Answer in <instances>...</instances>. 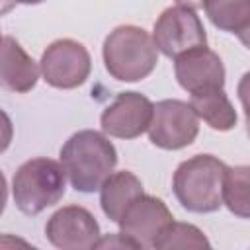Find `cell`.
Instances as JSON below:
<instances>
[{
	"mask_svg": "<svg viewBox=\"0 0 250 250\" xmlns=\"http://www.w3.org/2000/svg\"><path fill=\"white\" fill-rule=\"evenodd\" d=\"M61 164L74 189L90 193L104 186L117 164L115 146L98 131H78L61 148Z\"/></svg>",
	"mask_w": 250,
	"mask_h": 250,
	"instance_id": "1",
	"label": "cell"
},
{
	"mask_svg": "<svg viewBox=\"0 0 250 250\" xmlns=\"http://www.w3.org/2000/svg\"><path fill=\"white\" fill-rule=\"evenodd\" d=\"M227 166L211 154H197L174 172V193L182 207L193 213H211L223 205Z\"/></svg>",
	"mask_w": 250,
	"mask_h": 250,
	"instance_id": "2",
	"label": "cell"
},
{
	"mask_svg": "<svg viewBox=\"0 0 250 250\" xmlns=\"http://www.w3.org/2000/svg\"><path fill=\"white\" fill-rule=\"evenodd\" d=\"M104 62L113 78L135 82L152 72L158 62V49L145 29L121 25L105 37Z\"/></svg>",
	"mask_w": 250,
	"mask_h": 250,
	"instance_id": "3",
	"label": "cell"
},
{
	"mask_svg": "<svg viewBox=\"0 0 250 250\" xmlns=\"http://www.w3.org/2000/svg\"><path fill=\"white\" fill-rule=\"evenodd\" d=\"M66 189V172L62 164L51 158H31L23 162L12 184L18 209L25 215H37L59 203Z\"/></svg>",
	"mask_w": 250,
	"mask_h": 250,
	"instance_id": "4",
	"label": "cell"
},
{
	"mask_svg": "<svg viewBox=\"0 0 250 250\" xmlns=\"http://www.w3.org/2000/svg\"><path fill=\"white\" fill-rule=\"evenodd\" d=\"M154 45L166 57H180L191 49L205 47L207 37L195 10L188 6H174L162 12L154 23Z\"/></svg>",
	"mask_w": 250,
	"mask_h": 250,
	"instance_id": "5",
	"label": "cell"
},
{
	"mask_svg": "<svg viewBox=\"0 0 250 250\" xmlns=\"http://www.w3.org/2000/svg\"><path fill=\"white\" fill-rule=\"evenodd\" d=\"M197 113L191 104L180 100H162L154 105V117L148 127L152 145L176 150L188 146L197 137Z\"/></svg>",
	"mask_w": 250,
	"mask_h": 250,
	"instance_id": "6",
	"label": "cell"
},
{
	"mask_svg": "<svg viewBox=\"0 0 250 250\" xmlns=\"http://www.w3.org/2000/svg\"><path fill=\"white\" fill-rule=\"evenodd\" d=\"M41 72L55 88H76L90 74V55L72 39H59L41 57Z\"/></svg>",
	"mask_w": 250,
	"mask_h": 250,
	"instance_id": "7",
	"label": "cell"
},
{
	"mask_svg": "<svg viewBox=\"0 0 250 250\" xmlns=\"http://www.w3.org/2000/svg\"><path fill=\"white\" fill-rule=\"evenodd\" d=\"M47 238L62 250H86L96 248L100 240V227L96 219L76 205L59 209L45 227Z\"/></svg>",
	"mask_w": 250,
	"mask_h": 250,
	"instance_id": "8",
	"label": "cell"
},
{
	"mask_svg": "<svg viewBox=\"0 0 250 250\" xmlns=\"http://www.w3.org/2000/svg\"><path fill=\"white\" fill-rule=\"evenodd\" d=\"M154 117V105L137 92L119 94L102 113V129L119 139H135L148 131Z\"/></svg>",
	"mask_w": 250,
	"mask_h": 250,
	"instance_id": "9",
	"label": "cell"
},
{
	"mask_svg": "<svg viewBox=\"0 0 250 250\" xmlns=\"http://www.w3.org/2000/svg\"><path fill=\"white\" fill-rule=\"evenodd\" d=\"M172 219H174L172 213L160 199L141 193L123 211L119 219V227L123 234L133 238L143 248V246H154L156 236L164 230V227L172 223Z\"/></svg>",
	"mask_w": 250,
	"mask_h": 250,
	"instance_id": "10",
	"label": "cell"
},
{
	"mask_svg": "<svg viewBox=\"0 0 250 250\" xmlns=\"http://www.w3.org/2000/svg\"><path fill=\"white\" fill-rule=\"evenodd\" d=\"M174 66L180 86L189 94L223 88L225 84V66L219 55L207 47H197L176 57Z\"/></svg>",
	"mask_w": 250,
	"mask_h": 250,
	"instance_id": "11",
	"label": "cell"
},
{
	"mask_svg": "<svg viewBox=\"0 0 250 250\" xmlns=\"http://www.w3.org/2000/svg\"><path fill=\"white\" fill-rule=\"evenodd\" d=\"M39 76V68L35 61L20 47V43L4 35L2 39V62H0V78L2 84L12 92H29Z\"/></svg>",
	"mask_w": 250,
	"mask_h": 250,
	"instance_id": "12",
	"label": "cell"
},
{
	"mask_svg": "<svg viewBox=\"0 0 250 250\" xmlns=\"http://www.w3.org/2000/svg\"><path fill=\"white\" fill-rule=\"evenodd\" d=\"M100 191H102L100 193V203H102L104 213L111 221L119 223V219H121L123 211L129 207V203L143 193V184L135 174L123 170V172L111 174L104 182Z\"/></svg>",
	"mask_w": 250,
	"mask_h": 250,
	"instance_id": "13",
	"label": "cell"
},
{
	"mask_svg": "<svg viewBox=\"0 0 250 250\" xmlns=\"http://www.w3.org/2000/svg\"><path fill=\"white\" fill-rule=\"evenodd\" d=\"M191 107L209 127L217 131H229L236 123V111L225 96L223 88L191 94Z\"/></svg>",
	"mask_w": 250,
	"mask_h": 250,
	"instance_id": "14",
	"label": "cell"
},
{
	"mask_svg": "<svg viewBox=\"0 0 250 250\" xmlns=\"http://www.w3.org/2000/svg\"><path fill=\"white\" fill-rule=\"evenodd\" d=\"M205 14L223 31L240 33L250 21V0H205Z\"/></svg>",
	"mask_w": 250,
	"mask_h": 250,
	"instance_id": "15",
	"label": "cell"
},
{
	"mask_svg": "<svg viewBox=\"0 0 250 250\" xmlns=\"http://www.w3.org/2000/svg\"><path fill=\"white\" fill-rule=\"evenodd\" d=\"M223 203L236 217L250 219V166L227 168L223 182Z\"/></svg>",
	"mask_w": 250,
	"mask_h": 250,
	"instance_id": "16",
	"label": "cell"
},
{
	"mask_svg": "<svg viewBox=\"0 0 250 250\" xmlns=\"http://www.w3.org/2000/svg\"><path fill=\"white\" fill-rule=\"evenodd\" d=\"M152 248H209V240L197 227L172 221L156 236Z\"/></svg>",
	"mask_w": 250,
	"mask_h": 250,
	"instance_id": "17",
	"label": "cell"
},
{
	"mask_svg": "<svg viewBox=\"0 0 250 250\" xmlns=\"http://www.w3.org/2000/svg\"><path fill=\"white\" fill-rule=\"evenodd\" d=\"M238 98H240V104L244 107L246 127H248L250 125V72H246L238 82Z\"/></svg>",
	"mask_w": 250,
	"mask_h": 250,
	"instance_id": "18",
	"label": "cell"
},
{
	"mask_svg": "<svg viewBox=\"0 0 250 250\" xmlns=\"http://www.w3.org/2000/svg\"><path fill=\"white\" fill-rule=\"evenodd\" d=\"M236 35H238V39H240V41L250 49V21H248V25H246L240 33H236Z\"/></svg>",
	"mask_w": 250,
	"mask_h": 250,
	"instance_id": "19",
	"label": "cell"
},
{
	"mask_svg": "<svg viewBox=\"0 0 250 250\" xmlns=\"http://www.w3.org/2000/svg\"><path fill=\"white\" fill-rule=\"evenodd\" d=\"M180 6H188V8H191V10H195V8H199V6H203V2L205 0H176Z\"/></svg>",
	"mask_w": 250,
	"mask_h": 250,
	"instance_id": "20",
	"label": "cell"
},
{
	"mask_svg": "<svg viewBox=\"0 0 250 250\" xmlns=\"http://www.w3.org/2000/svg\"><path fill=\"white\" fill-rule=\"evenodd\" d=\"M14 2H21V4H37V2H43V0H4V6H2V12H8L10 6Z\"/></svg>",
	"mask_w": 250,
	"mask_h": 250,
	"instance_id": "21",
	"label": "cell"
},
{
	"mask_svg": "<svg viewBox=\"0 0 250 250\" xmlns=\"http://www.w3.org/2000/svg\"><path fill=\"white\" fill-rule=\"evenodd\" d=\"M246 131H248V135H250V125H248V127H246Z\"/></svg>",
	"mask_w": 250,
	"mask_h": 250,
	"instance_id": "22",
	"label": "cell"
}]
</instances>
